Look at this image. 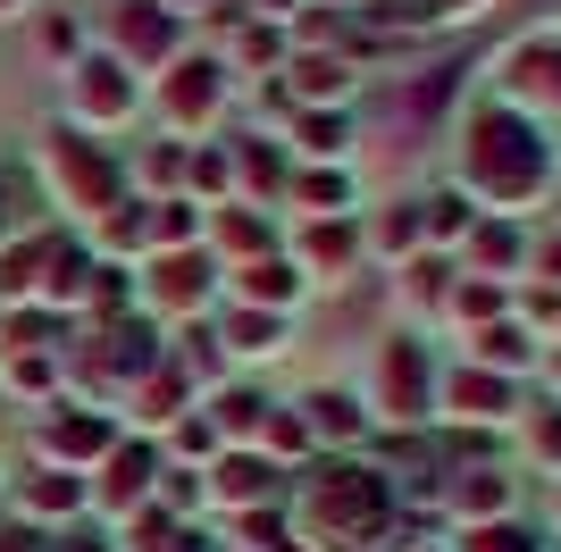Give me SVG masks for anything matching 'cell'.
I'll use <instances>...</instances> for the list:
<instances>
[{
	"mask_svg": "<svg viewBox=\"0 0 561 552\" xmlns=\"http://www.w3.org/2000/svg\"><path fill=\"white\" fill-rule=\"evenodd\" d=\"M310 536L328 552H360L377 536V519H386V494H377V478L369 469H335V478H319L310 485Z\"/></svg>",
	"mask_w": 561,
	"mask_h": 552,
	"instance_id": "6da1fadb",
	"label": "cell"
},
{
	"mask_svg": "<svg viewBox=\"0 0 561 552\" xmlns=\"http://www.w3.org/2000/svg\"><path fill=\"white\" fill-rule=\"evenodd\" d=\"M545 176V151L519 135L512 117H478V135H469V184H486V193H528Z\"/></svg>",
	"mask_w": 561,
	"mask_h": 552,
	"instance_id": "7a4b0ae2",
	"label": "cell"
},
{
	"mask_svg": "<svg viewBox=\"0 0 561 552\" xmlns=\"http://www.w3.org/2000/svg\"><path fill=\"white\" fill-rule=\"evenodd\" d=\"M50 184L68 193V209H110V193H117V168L101 160L93 142L59 135V142H50Z\"/></svg>",
	"mask_w": 561,
	"mask_h": 552,
	"instance_id": "3957f363",
	"label": "cell"
},
{
	"mask_svg": "<svg viewBox=\"0 0 561 552\" xmlns=\"http://www.w3.org/2000/svg\"><path fill=\"white\" fill-rule=\"evenodd\" d=\"M168 43H176L168 9H151V0H126V9H117V50H126V59H168Z\"/></svg>",
	"mask_w": 561,
	"mask_h": 552,
	"instance_id": "277c9868",
	"label": "cell"
},
{
	"mask_svg": "<svg viewBox=\"0 0 561 552\" xmlns=\"http://www.w3.org/2000/svg\"><path fill=\"white\" fill-rule=\"evenodd\" d=\"M76 110H84V117H126V110H135L126 68H117V59H93V68L76 76Z\"/></svg>",
	"mask_w": 561,
	"mask_h": 552,
	"instance_id": "5b68a950",
	"label": "cell"
},
{
	"mask_svg": "<svg viewBox=\"0 0 561 552\" xmlns=\"http://www.w3.org/2000/svg\"><path fill=\"white\" fill-rule=\"evenodd\" d=\"M50 452L59 460H93V452H110V427H101V418H50Z\"/></svg>",
	"mask_w": 561,
	"mask_h": 552,
	"instance_id": "8992f818",
	"label": "cell"
},
{
	"mask_svg": "<svg viewBox=\"0 0 561 552\" xmlns=\"http://www.w3.org/2000/svg\"><path fill=\"white\" fill-rule=\"evenodd\" d=\"M168 110L185 117V126H193V117H210V110H218V76H210V68H176V84H168Z\"/></svg>",
	"mask_w": 561,
	"mask_h": 552,
	"instance_id": "52a82bcc",
	"label": "cell"
},
{
	"mask_svg": "<svg viewBox=\"0 0 561 552\" xmlns=\"http://www.w3.org/2000/svg\"><path fill=\"white\" fill-rule=\"evenodd\" d=\"M142 485H151V452H142V444H135V452H110V485H101V494H110V503L126 510V503L142 494Z\"/></svg>",
	"mask_w": 561,
	"mask_h": 552,
	"instance_id": "ba28073f",
	"label": "cell"
},
{
	"mask_svg": "<svg viewBox=\"0 0 561 552\" xmlns=\"http://www.w3.org/2000/svg\"><path fill=\"white\" fill-rule=\"evenodd\" d=\"M151 285H160V301H193V294H202V285H210V268H202V260H185V252H176V260H168L160 276H151Z\"/></svg>",
	"mask_w": 561,
	"mask_h": 552,
	"instance_id": "9c48e42d",
	"label": "cell"
},
{
	"mask_svg": "<svg viewBox=\"0 0 561 552\" xmlns=\"http://www.w3.org/2000/svg\"><path fill=\"white\" fill-rule=\"evenodd\" d=\"M43 260H50V243H43V234H34V243H18V252L0 260V294H25V285H34V268H43Z\"/></svg>",
	"mask_w": 561,
	"mask_h": 552,
	"instance_id": "30bf717a",
	"label": "cell"
},
{
	"mask_svg": "<svg viewBox=\"0 0 561 552\" xmlns=\"http://www.w3.org/2000/svg\"><path fill=\"white\" fill-rule=\"evenodd\" d=\"M260 485H268V469H260V460H227V469H218V494H227V503H252Z\"/></svg>",
	"mask_w": 561,
	"mask_h": 552,
	"instance_id": "8fae6325",
	"label": "cell"
},
{
	"mask_svg": "<svg viewBox=\"0 0 561 552\" xmlns=\"http://www.w3.org/2000/svg\"><path fill=\"white\" fill-rule=\"evenodd\" d=\"M227 344H234V352H277V319H260V310H243V319L227 326Z\"/></svg>",
	"mask_w": 561,
	"mask_h": 552,
	"instance_id": "7c38bea8",
	"label": "cell"
},
{
	"mask_svg": "<svg viewBox=\"0 0 561 552\" xmlns=\"http://www.w3.org/2000/svg\"><path fill=\"white\" fill-rule=\"evenodd\" d=\"M25 503H34V510H76V503H84V485H76V478H34V485H25Z\"/></svg>",
	"mask_w": 561,
	"mask_h": 552,
	"instance_id": "4fadbf2b",
	"label": "cell"
},
{
	"mask_svg": "<svg viewBox=\"0 0 561 552\" xmlns=\"http://www.w3.org/2000/svg\"><path fill=\"white\" fill-rule=\"evenodd\" d=\"M243 294H252V301H294V276L260 260V268H243Z\"/></svg>",
	"mask_w": 561,
	"mask_h": 552,
	"instance_id": "5bb4252c",
	"label": "cell"
},
{
	"mask_svg": "<svg viewBox=\"0 0 561 552\" xmlns=\"http://www.w3.org/2000/svg\"><path fill=\"white\" fill-rule=\"evenodd\" d=\"M386 393H394L402 411L420 402V360H411V352H394V360H386Z\"/></svg>",
	"mask_w": 561,
	"mask_h": 552,
	"instance_id": "9a60e30c",
	"label": "cell"
},
{
	"mask_svg": "<svg viewBox=\"0 0 561 552\" xmlns=\"http://www.w3.org/2000/svg\"><path fill=\"white\" fill-rule=\"evenodd\" d=\"M310 411H319V427H328V436H352V427H360L344 393H310Z\"/></svg>",
	"mask_w": 561,
	"mask_h": 552,
	"instance_id": "2e32d148",
	"label": "cell"
},
{
	"mask_svg": "<svg viewBox=\"0 0 561 552\" xmlns=\"http://www.w3.org/2000/svg\"><path fill=\"white\" fill-rule=\"evenodd\" d=\"M461 411L494 418V411H503V386H486V377H461Z\"/></svg>",
	"mask_w": 561,
	"mask_h": 552,
	"instance_id": "e0dca14e",
	"label": "cell"
},
{
	"mask_svg": "<svg viewBox=\"0 0 561 552\" xmlns=\"http://www.w3.org/2000/svg\"><path fill=\"white\" fill-rule=\"evenodd\" d=\"M344 252H352L344 227H310V260H319V268H328V260H344Z\"/></svg>",
	"mask_w": 561,
	"mask_h": 552,
	"instance_id": "ac0fdd59",
	"label": "cell"
},
{
	"mask_svg": "<svg viewBox=\"0 0 561 552\" xmlns=\"http://www.w3.org/2000/svg\"><path fill=\"white\" fill-rule=\"evenodd\" d=\"M469 552H528V536L519 528H486V536H469Z\"/></svg>",
	"mask_w": 561,
	"mask_h": 552,
	"instance_id": "d6986e66",
	"label": "cell"
},
{
	"mask_svg": "<svg viewBox=\"0 0 561 552\" xmlns=\"http://www.w3.org/2000/svg\"><path fill=\"white\" fill-rule=\"evenodd\" d=\"M151 234H160V243H185V234H193V218H185V209H176V202H168L160 218H151Z\"/></svg>",
	"mask_w": 561,
	"mask_h": 552,
	"instance_id": "ffe728a7",
	"label": "cell"
},
{
	"mask_svg": "<svg viewBox=\"0 0 561 552\" xmlns=\"http://www.w3.org/2000/svg\"><path fill=\"white\" fill-rule=\"evenodd\" d=\"M302 142H310V151H335V142H344V126H335V117H310Z\"/></svg>",
	"mask_w": 561,
	"mask_h": 552,
	"instance_id": "44dd1931",
	"label": "cell"
},
{
	"mask_svg": "<svg viewBox=\"0 0 561 552\" xmlns=\"http://www.w3.org/2000/svg\"><path fill=\"white\" fill-rule=\"evenodd\" d=\"M0 552H43V544H34V536H0Z\"/></svg>",
	"mask_w": 561,
	"mask_h": 552,
	"instance_id": "7402d4cb",
	"label": "cell"
}]
</instances>
